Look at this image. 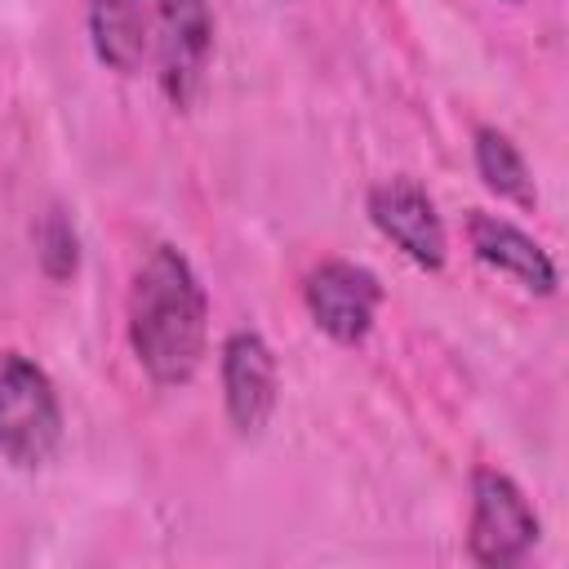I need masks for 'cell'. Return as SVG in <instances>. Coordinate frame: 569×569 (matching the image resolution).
<instances>
[{
    "instance_id": "11",
    "label": "cell",
    "mask_w": 569,
    "mask_h": 569,
    "mask_svg": "<svg viewBox=\"0 0 569 569\" xmlns=\"http://www.w3.org/2000/svg\"><path fill=\"white\" fill-rule=\"evenodd\" d=\"M36 258H40V271L49 280H71L80 267V236L58 204L44 209L36 222Z\"/></svg>"
},
{
    "instance_id": "9",
    "label": "cell",
    "mask_w": 569,
    "mask_h": 569,
    "mask_svg": "<svg viewBox=\"0 0 569 569\" xmlns=\"http://www.w3.org/2000/svg\"><path fill=\"white\" fill-rule=\"evenodd\" d=\"M156 0H89V40L98 62L133 76L151 53Z\"/></svg>"
},
{
    "instance_id": "5",
    "label": "cell",
    "mask_w": 569,
    "mask_h": 569,
    "mask_svg": "<svg viewBox=\"0 0 569 569\" xmlns=\"http://www.w3.org/2000/svg\"><path fill=\"white\" fill-rule=\"evenodd\" d=\"M302 298H307L311 320L333 342H360L373 329V316H378V302H382V284H378L373 271L333 258V262H320L316 271H307Z\"/></svg>"
},
{
    "instance_id": "8",
    "label": "cell",
    "mask_w": 569,
    "mask_h": 569,
    "mask_svg": "<svg viewBox=\"0 0 569 569\" xmlns=\"http://www.w3.org/2000/svg\"><path fill=\"white\" fill-rule=\"evenodd\" d=\"M467 240H471V253H476L485 267L511 276L520 289L542 293V298L556 293V262H551L547 249H542L533 236H525L516 222L471 209V218H467Z\"/></svg>"
},
{
    "instance_id": "4",
    "label": "cell",
    "mask_w": 569,
    "mask_h": 569,
    "mask_svg": "<svg viewBox=\"0 0 569 569\" xmlns=\"http://www.w3.org/2000/svg\"><path fill=\"white\" fill-rule=\"evenodd\" d=\"M213 49V13L209 0H156V27H151V53L160 89L173 107H191L204 67Z\"/></svg>"
},
{
    "instance_id": "6",
    "label": "cell",
    "mask_w": 569,
    "mask_h": 569,
    "mask_svg": "<svg viewBox=\"0 0 569 569\" xmlns=\"http://www.w3.org/2000/svg\"><path fill=\"white\" fill-rule=\"evenodd\" d=\"M369 218L373 227L418 267L436 271L445 267V253H449V240H445V222L431 204V196L409 182V178H387L369 191Z\"/></svg>"
},
{
    "instance_id": "3",
    "label": "cell",
    "mask_w": 569,
    "mask_h": 569,
    "mask_svg": "<svg viewBox=\"0 0 569 569\" xmlns=\"http://www.w3.org/2000/svg\"><path fill=\"white\" fill-rule=\"evenodd\" d=\"M538 542V516L520 485L493 467H480L471 476V533L467 547L480 565L507 569L525 560V551Z\"/></svg>"
},
{
    "instance_id": "2",
    "label": "cell",
    "mask_w": 569,
    "mask_h": 569,
    "mask_svg": "<svg viewBox=\"0 0 569 569\" xmlns=\"http://www.w3.org/2000/svg\"><path fill=\"white\" fill-rule=\"evenodd\" d=\"M62 440V405L49 373L18 356H0V453L18 467H40Z\"/></svg>"
},
{
    "instance_id": "1",
    "label": "cell",
    "mask_w": 569,
    "mask_h": 569,
    "mask_svg": "<svg viewBox=\"0 0 569 569\" xmlns=\"http://www.w3.org/2000/svg\"><path fill=\"white\" fill-rule=\"evenodd\" d=\"M209 307L191 262L173 244H156L129 284V342L160 387H182L204 356Z\"/></svg>"
},
{
    "instance_id": "10",
    "label": "cell",
    "mask_w": 569,
    "mask_h": 569,
    "mask_svg": "<svg viewBox=\"0 0 569 569\" xmlns=\"http://www.w3.org/2000/svg\"><path fill=\"white\" fill-rule=\"evenodd\" d=\"M476 169L485 178L489 191L516 200V204H533V178H529V164L525 156L516 151V142L502 133V129H476Z\"/></svg>"
},
{
    "instance_id": "7",
    "label": "cell",
    "mask_w": 569,
    "mask_h": 569,
    "mask_svg": "<svg viewBox=\"0 0 569 569\" xmlns=\"http://www.w3.org/2000/svg\"><path fill=\"white\" fill-rule=\"evenodd\" d=\"M222 396L236 431H262L276 409V356L253 329H236L222 342Z\"/></svg>"
}]
</instances>
